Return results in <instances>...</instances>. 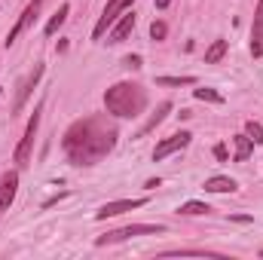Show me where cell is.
<instances>
[{
	"mask_svg": "<svg viewBox=\"0 0 263 260\" xmlns=\"http://www.w3.org/2000/svg\"><path fill=\"white\" fill-rule=\"evenodd\" d=\"M117 144V126L107 117H86L77 120L62 138V150L73 165H95L101 162Z\"/></svg>",
	"mask_w": 263,
	"mask_h": 260,
	"instance_id": "6da1fadb",
	"label": "cell"
},
{
	"mask_svg": "<svg viewBox=\"0 0 263 260\" xmlns=\"http://www.w3.org/2000/svg\"><path fill=\"white\" fill-rule=\"evenodd\" d=\"M104 107L120 120H135L147 107V92L138 83H117L104 92Z\"/></svg>",
	"mask_w": 263,
	"mask_h": 260,
	"instance_id": "7a4b0ae2",
	"label": "cell"
},
{
	"mask_svg": "<svg viewBox=\"0 0 263 260\" xmlns=\"http://www.w3.org/2000/svg\"><path fill=\"white\" fill-rule=\"evenodd\" d=\"M156 233H165L162 224H129V227H120L107 236H98L95 245L104 248V245H117V242H126V239H135V236H156Z\"/></svg>",
	"mask_w": 263,
	"mask_h": 260,
	"instance_id": "3957f363",
	"label": "cell"
},
{
	"mask_svg": "<svg viewBox=\"0 0 263 260\" xmlns=\"http://www.w3.org/2000/svg\"><path fill=\"white\" fill-rule=\"evenodd\" d=\"M132 3H135V0H107V6H104L101 18H98V22H95V28H92V40H104V34L110 31V25H114L126 9H132Z\"/></svg>",
	"mask_w": 263,
	"mask_h": 260,
	"instance_id": "277c9868",
	"label": "cell"
},
{
	"mask_svg": "<svg viewBox=\"0 0 263 260\" xmlns=\"http://www.w3.org/2000/svg\"><path fill=\"white\" fill-rule=\"evenodd\" d=\"M37 126H40V107H37L34 117L28 120L25 135H22L18 147H15V165H28V159H31V147H34V138H37Z\"/></svg>",
	"mask_w": 263,
	"mask_h": 260,
	"instance_id": "5b68a950",
	"label": "cell"
},
{
	"mask_svg": "<svg viewBox=\"0 0 263 260\" xmlns=\"http://www.w3.org/2000/svg\"><path fill=\"white\" fill-rule=\"evenodd\" d=\"M43 3H46V0H31V3L22 9V15H18L15 28H12V31H9V37H6V46H12V43H15V40H18V37H22V34H25V31H28L34 22H37V15H40Z\"/></svg>",
	"mask_w": 263,
	"mask_h": 260,
	"instance_id": "8992f818",
	"label": "cell"
},
{
	"mask_svg": "<svg viewBox=\"0 0 263 260\" xmlns=\"http://www.w3.org/2000/svg\"><path fill=\"white\" fill-rule=\"evenodd\" d=\"M147 199H120V202H107L95 211V220H107V217H117V214H126V211H135V208H144Z\"/></svg>",
	"mask_w": 263,
	"mask_h": 260,
	"instance_id": "52a82bcc",
	"label": "cell"
},
{
	"mask_svg": "<svg viewBox=\"0 0 263 260\" xmlns=\"http://www.w3.org/2000/svg\"><path fill=\"white\" fill-rule=\"evenodd\" d=\"M190 138H193L190 132H175V135H168L165 141H159V144H156V150H153V159L159 162V159H165V156H172L175 150H184V147L190 144Z\"/></svg>",
	"mask_w": 263,
	"mask_h": 260,
	"instance_id": "ba28073f",
	"label": "cell"
},
{
	"mask_svg": "<svg viewBox=\"0 0 263 260\" xmlns=\"http://www.w3.org/2000/svg\"><path fill=\"white\" fill-rule=\"evenodd\" d=\"M40 77H43V65H34V70L18 83V95H15V104H12V114H18L22 107H25V101L31 98V92H34V86L40 83Z\"/></svg>",
	"mask_w": 263,
	"mask_h": 260,
	"instance_id": "9c48e42d",
	"label": "cell"
},
{
	"mask_svg": "<svg viewBox=\"0 0 263 260\" xmlns=\"http://www.w3.org/2000/svg\"><path fill=\"white\" fill-rule=\"evenodd\" d=\"M132 28H135V12L126 9V12L110 25V31H107V43H114V46H117V43H123V40L132 34Z\"/></svg>",
	"mask_w": 263,
	"mask_h": 260,
	"instance_id": "30bf717a",
	"label": "cell"
},
{
	"mask_svg": "<svg viewBox=\"0 0 263 260\" xmlns=\"http://www.w3.org/2000/svg\"><path fill=\"white\" fill-rule=\"evenodd\" d=\"M15 193H18V172H6L0 178V211H6L12 205Z\"/></svg>",
	"mask_w": 263,
	"mask_h": 260,
	"instance_id": "8fae6325",
	"label": "cell"
},
{
	"mask_svg": "<svg viewBox=\"0 0 263 260\" xmlns=\"http://www.w3.org/2000/svg\"><path fill=\"white\" fill-rule=\"evenodd\" d=\"M251 55L260 59L263 55V0L254 9V25H251Z\"/></svg>",
	"mask_w": 263,
	"mask_h": 260,
	"instance_id": "7c38bea8",
	"label": "cell"
},
{
	"mask_svg": "<svg viewBox=\"0 0 263 260\" xmlns=\"http://www.w3.org/2000/svg\"><path fill=\"white\" fill-rule=\"evenodd\" d=\"M168 110H172V101H162V104L156 107V114H150V120H147V123H144V126L138 129V138H144V135H150V132L156 129V126H159V123H162L165 117H168Z\"/></svg>",
	"mask_w": 263,
	"mask_h": 260,
	"instance_id": "4fadbf2b",
	"label": "cell"
},
{
	"mask_svg": "<svg viewBox=\"0 0 263 260\" xmlns=\"http://www.w3.org/2000/svg\"><path fill=\"white\" fill-rule=\"evenodd\" d=\"M233 190H236V181L227 175H214L205 181V193H233Z\"/></svg>",
	"mask_w": 263,
	"mask_h": 260,
	"instance_id": "5bb4252c",
	"label": "cell"
},
{
	"mask_svg": "<svg viewBox=\"0 0 263 260\" xmlns=\"http://www.w3.org/2000/svg\"><path fill=\"white\" fill-rule=\"evenodd\" d=\"M162 257H220V254L208 248H168L162 251Z\"/></svg>",
	"mask_w": 263,
	"mask_h": 260,
	"instance_id": "9a60e30c",
	"label": "cell"
},
{
	"mask_svg": "<svg viewBox=\"0 0 263 260\" xmlns=\"http://www.w3.org/2000/svg\"><path fill=\"white\" fill-rule=\"evenodd\" d=\"M233 147H236V162H245L251 156V150H254V141L248 135H236L233 138Z\"/></svg>",
	"mask_w": 263,
	"mask_h": 260,
	"instance_id": "2e32d148",
	"label": "cell"
},
{
	"mask_svg": "<svg viewBox=\"0 0 263 260\" xmlns=\"http://www.w3.org/2000/svg\"><path fill=\"white\" fill-rule=\"evenodd\" d=\"M227 49H230V43H227V40H214V43L205 49V65H217V62L227 55Z\"/></svg>",
	"mask_w": 263,
	"mask_h": 260,
	"instance_id": "e0dca14e",
	"label": "cell"
},
{
	"mask_svg": "<svg viewBox=\"0 0 263 260\" xmlns=\"http://www.w3.org/2000/svg\"><path fill=\"white\" fill-rule=\"evenodd\" d=\"M67 12H70V6H67V3H62V6H59V12H55V15L49 18V25H46V34H49V37H52V34H55V31H59V28L65 25Z\"/></svg>",
	"mask_w": 263,
	"mask_h": 260,
	"instance_id": "ac0fdd59",
	"label": "cell"
},
{
	"mask_svg": "<svg viewBox=\"0 0 263 260\" xmlns=\"http://www.w3.org/2000/svg\"><path fill=\"white\" fill-rule=\"evenodd\" d=\"M211 208L205 205V202H184L181 208H178V214H184V217H196V214H208Z\"/></svg>",
	"mask_w": 263,
	"mask_h": 260,
	"instance_id": "d6986e66",
	"label": "cell"
},
{
	"mask_svg": "<svg viewBox=\"0 0 263 260\" xmlns=\"http://www.w3.org/2000/svg\"><path fill=\"white\" fill-rule=\"evenodd\" d=\"M159 86H193L196 77H156Z\"/></svg>",
	"mask_w": 263,
	"mask_h": 260,
	"instance_id": "ffe728a7",
	"label": "cell"
},
{
	"mask_svg": "<svg viewBox=\"0 0 263 260\" xmlns=\"http://www.w3.org/2000/svg\"><path fill=\"white\" fill-rule=\"evenodd\" d=\"M193 95H196L199 101H208V104H223V95L214 92V89H196Z\"/></svg>",
	"mask_w": 263,
	"mask_h": 260,
	"instance_id": "44dd1931",
	"label": "cell"
},
{
	"mask_svg": "<svg viewBox=\"0 0 263 260\" xmlns=\"http://www.w3.org/2000/svg\"><path fill=\"white\" fill-rule=\"evenodd\" d=\"M245 135H248V138H251L254 144H263V126H260V123L248 120V123H245Z\"/></svg>",
	"mask_w": 263,
	"mask_h": 260,
	"instance_id": "7402d4cb",
	"label": "cell"
},
{
	"mask_svg": "<svg viewBox=\"0 0 263 260\" xmlns=\"http://www.w3.org/2000/svg\"><path fill=\"white\" fill-rule=\"evenodd\" d=\"M165 34H168L165 22H153V25H150V37H153V40H165Z\"/></svg>",
	"mask_w": 263,
	"mask_h": 260,
	"instance_id": "603a6c76",
	"label": "cell"
},
{
	"mask_svg": "<svg viewBox=\"0 0 263 260\" xmlns=\"http://www.w3.org/2000/svg\"><path fill=\"white\" fill-rule=\"evenodd\" d=\"M214 159L227 162V147H223V144H214Z\"/></svg>",
	"mask_w": 263,
	"mask_h": 260,
	"instance_id": "cb8c5ba5",
	"label": "cell"
},
{
	"mask_svg": "<svg viewBox=\"0 0 263 260\" xmlns=\"http://www.w3.org/2000/svg\"><path fill=\"white\" fill-rule=\"evenodd\" d=\"M123 65H126V67H132V70H138V67H141V55H129V59H126Z\"/></svg>",
	"mask_w": 263,
	"mask_h": 260,
	"instance_id": "d4e9b609",
	"label": "cell"
},
{
	"mask_svg": "<svg viewBox=\"0 0 263 260\" xmlns=\"http://www.w3.org/2000/svg\"><path fill=\"white\" fill-rule=\"evenodd\" d=\"M168 3H172V0H156V9H165Z\"/></svg>",
	"mask_w": 263,
	"mask_h": 260,
	"instance_id": "484cf974",
	"label": "cell"
},
{
	"mask_svg": "<svg viewBox=\"0 0 263 260\" xmlns=\"http://www.w3.org/2000/svg\"><path fill=\"white\" fill-rule=\"evenodd\" d=\"M260 257H263V251H260Z\"/></svg>",
	"mask_w": 263,
	"mask_h": 260,
	"instance_id": "4316f807",
	"label": "cell"
}]
</instances>
